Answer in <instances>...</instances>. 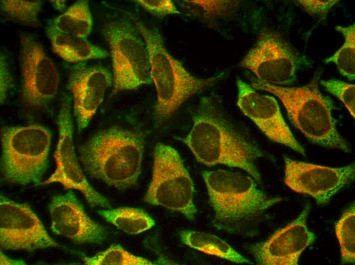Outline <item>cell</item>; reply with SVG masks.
Wrapping results in <instances>:
<instances>
[{"mask_svg":"<svg viewBox=\"0 0 355 265\" xmlns=\"http://www.w3.org/2000/svg\"><path fill=\"white\" fill-rule=\"evenodd\" d=\"M21 98L33 109L45 107L55 97L60 77L52 60L31 35L20 37Z\"/></svg>","mask_w":355,"mask_h":265,"instance_id":"cell-10","label":"cell"},{"mask_svg":"<svg viewBox=\"0 0 355 265\" xmlns=\"http://www.w3.org/2000/svg\"><path fill=\"white\" fill-rule=\"evenodd\" d=\"M43 2L40 0H1V9L9 17L30 25L38 23Z\"/></svg>","mask_w":355,"mask_h":265,"instance_id":"cell-25","label":"cell"},{"mask_svg":"<svg viewBox=\"0 0 355 265\" xmlns=\"http://www.w3.org/2000/svg\"><path fill=\"white\" fill-rule=\"evenodd\" d=\"M112 84V75L104 66L81 62L71 68L68 88L73 96V115L79 132L88 125Z\"/></svg>","mask_w":355,"mask_h":265,"instance_id":"cell-16","label":"cell"},{"mask_svg":"<svg viewBox=\"0 0 355 265\" xmlns=\"http://www.w3.org/2000/svg\"><path fill=\"white\" fill-rule=\"evenodd\" d=\"M52 135L46 127L33 124L5 126L1 129V170L4 180L36 186L48 164Z\"/></svg>","mask_w":355,"mask_h":265,"instance_id":"cell-6","label":"cell"},{"mask_svg":"<svg viewBox=\"0 0 355 265\" xmlns=\"http://www.w3.org/2000/svg\"><path fill=\"white\" fill-rule=\"evenodd\" d=\"M23 261L8 258L1 252V264H24Z\"/></svg>","mask_w":355,"mask_h":265,"instance_id":"cell-31","label":"cell"},{"mask_svg":"<svg viewBox=\"0 0 355 265\" xmlns=\"http://www.w3.org/2000/svg\"><path fill=\"white\" fill-rule=\"evenodd\" d=\"M134 23L148 52L151 77L157 92L154 121L159 126L189 98L215 84L222 74L203 78L192 75L168 52L157 28L148 26L137 19Z\"/></svg>","mask_w":355,"mask_h":265,"instance_id":"cell-4","label":"cell"},{"mask_svg":"<svg viewBox=\"0 0 355 265\" xmlns=\"http://www.w3.org/2000/svg\"><path fill=\"white\" fill-rule=\"evenodd\" d=\"M183 243L210 255L236 263L252 264L220 237L207 232L183 230L179 233Z\"/></svg>","mask_w":355,"mask_h":265,"instance_id":"cell-19","label":"cell"},{"mask_svg":"<svg viewBox=\"0 0 355 265\" xmlns=\"http://www.w3.org/2000/svg\"><path fill=\"white\" fill-rule=\"evenodd\" d=\"M0 245L3 250L28 252L60 247L29 205L16 202L3 194L0 196Z\"/></svg>","mask_w":355,"mask_h":265,"instance_id":"cell-12","label":"cell"},{"mask_svg":"<svg viewBox=\"0 0 355 265\" xmlns=\"http://www.w3.org/2000/svg\"><path fill=\"white\" fill-rule=\"evenodd\" d=\"M109 46L113 70L110 96L152 83L147 48L136 26L125 18L107 22L102 30Z\"/></svg>","mask_w":355,"mask_h":265,"instance_id":"cell-7","label":"cell"},{"mask_svg":"<svg viewBox=\"0 0 355 265\" xmlns=\"http://www.w3.org/2000/svg\"><path fill=\"white\" fill-rule=\"evenodd\" d=\"M303 9L310 15L324 20L333 7L339 1H297Z\"/></svg>","mask_w":355,"mask_h":265,"instance_id":"cell-29","label":"cell"},{"mask_svg":"<svg viewBox=\"0 0 355 265\" xmlns=\"http://www.w3.org/2000/svg\"><path fill=\"white\" fill-rule=\"evenodd\" d=\"M88 265H151L157 263L144 258L135 256L120 245L114 244L104 251L92 257H83Z\"/></svg>","mask_w":355,"mask_h":265,"instance_id":"cell-24","label":"cell"},{"mask_svg":"<svg viewBox=\"0 0 355 265\" xmlns=\"http://www.w3.org/2000/svg\"><path fill=\"white\" fill-rule=\"evenodd\" d=\"M335 29L343 35L344 42L333 56L326 58L324 62L334 63L343 76L353 81L355 71L354 23L347 26H337Z\"/></svg>","mask_w":355,"mask_h":265,"instance_id":"cell-22","label":"cell"},{"mask_svg":"<svg viewBox=\"0 0 355 265\" xmlns=\"http://www.w3.org/2000/svg\"><path fill=\"white\" fill-rule=\"evenodd\" d=\"M176 139L189 148L200 163L209 167L221 164L238 168L261 183L256 162L264 157V153L234 127L212 97L200 99L189 133Z\"/></svg>","mask_w":355,"mask_h":265,"instance_id":"cell-1","label":"cell"},{"mask_svg":"<svg viewBox=\"0 0 355 265\" xmlns=\"http://www.w3.org/2000/svg\"><path fill=\"white\" fill-rule=\"evenodd\" d=\"M284 181L293 191L309 195L325 205L338 191L354 179L355 166L331 168L297 161L285 156Z\"/></svg>","mask_w":355,"mask_h":265,"instance_id":"cell-13","label":"cell"},{"mask_svg":"<svg viewBox=\"0 0 355 265\" xmlns=\"http://www.w3.org/2000/svg\"><path fill=\"white\" fill-rule=\"evenodd\" d=\"M194 192L193 180L179 152L168 145L157 143L152 178L144 201L180 212L193 220L197 213Z\"/></svg>","mask_w":355,"mask_h":265,"instance_id":"cell-8","label":"cell"},{"mask_svg":"<svg viewBox=\"0 0 355 265\" xmlns=\"http://www.w3.org/2000/svg\"><path fill=\"white\" fill-rule=\"evenodd\" d=\"M59 140L54 157L55 172L38 185L59 182L67 189H75L85 196L91 207L111 208L109 201L89 183L78 161L73 143V120L70 97L65 95L57 118Z\"/></svg>","mask_w":355,"mask_h":265,"instance_id":"cell-9","label":"cell"},{"mask_svg":"<svg viewBox=\"0 0 355 265\" xmlns=\"http://www.w3.org/2000/svg\"><path fill=\"white\" fill-rule=\"evenodd\" d=\"M305 63L287 43L270 32H262L254 46L240 62L257 78L276 86L292 85L296 72Z\"/></svg>","mask_w":355,"mask_h":265,"instance_id":"cell-11","label":"cell"},{"mask_svg":"<svg viewBox=\"0 0 355 265\" xmlns=\"http://www.w3.org/2000/svg\"><path fill=\"white\" fill-rule=\"evenodd\" d=\"M13 79L5 55L1 52L0 56V101L3 104L9 91L13 87Z\"/></svg>","mask_w":355,"mask_h":265,"instance_id":"cell-30","label":"cell"},{"mask_svg":"<svg viewBox=\"0 0 355 265\" xmlns=\"http://www.w3.org/2000/svg\"><path fill=\"white\" fill-rule=\"evenodd\" d=\"M310 208L307 204L295 219L275 231L267 240L247 247L258 264H298L302 252L316 239L307 225Z\"/></svg>","mask_w":355,"mask_h":265,"instance_id":"cell-14","label":"cell"},{"mask_svg":"<svg viewBox=\"0 0 355 265\" xmlns=\"http://www.w3.org/2000/svg\"><path fill=\"white\" fill-rule=\"evenodd\" d=\"M53 51L68 62L81 63L109 56L107 50L85 38L62 33L49 23L46 30Z\"/></svg>","mask_w":355,"mask_h":265,"instance_id":"cell-18","label":"cell"},{"mask_svg":"<svg viewBox=\"0 0 355 265\" xmlns=\"http://www.w3.org/2000/svg\"><path fill=\"white\" fill-rule=\"evenodd\" d=\"M66 1H50L55 8L60 11L64 10L66 6Z\"/></svg>","mask_w":355,"mask_h":265,"instance_id":"cell-32","label":"cell"},{"mask_svg":"<svg viewBox=\"0 0 355 265\" xmlns=\"http://www.w3.org/2000/svg\"><path fill=\"white\" fill-rule=\"evenodd\" d=\"M321 71H317L307 85L286 87L251 79V86L277 96L284 105L294 125L311 142L320 146L350 151L346 141L338 131L332 112L335 108L329 97L319 89Z\"/></svg>","mask_w":355,"mask_h":265,"instance_id":"cell-5","label":"cell"},{"mask_svg":"<svg viewBox=\"0 0 355 265\" xmlns=\"http://www.w3.org/2000/svg\"><path fill=\"white\" fill-rule=\"evenodd\" d=\"M144 144L141 133L112 126L81 145L79 158L90 176L123 190L138 181Z\"/></svg>","mask_w":355,"mask_h":265,"instance_id":"cell-3","label":"cell"},{"mask_svg":"<svg viewBox=\"0 0 355 265\" xmlns=\"http://www.w3.org/2000/svg\"><path fill=\"white\" fill-rule=\"evenodd\" d=\"M196 8L197 14L205 18H214L224 14L232 8L234 2L225 0L185 1Z\"/></svg>","mask_w":355,"mask_h":265,"instance_id":"cell-27","label":"cell"},{"mask_svg":"<svg viewBox=\"0 0 355 265\" xmlns=\"http://www.w3.org/2000/svg\"><path fill=\"white\" fill-rule=\"evenodd\" d=\"M237 105L270 140L306 155L303 147L295 139L272 96L260 94L240 79L237 80Z\"/></svg>","mask_w":355,"mask_h":265,"instance_id":"cell-15","label":"cell"},{"mask_svg":"<svg viewBox=\"0 0 355 265\" xmlns=\"http://www.w3.org/2000/svg\"><path fill=\"white\" fill-rule=\"evenodd\" d=\"M214 212L213 224L229 233L253 235L266 211L283 198L259 189L252 177L224 170L202 172Z\"/></svg>","mask_w":355,"mask_h":265,"instance_id":"cell-2","label":"cell"},{"mask_svg":"<svg viewBox=\"0 0 355 265\" xmlns=\"http://www.w3.org/2000/svg\"><path fill=\"white\" fill-rule=\"evenodd\" d=\"M99 215L120 230L132 234L143 232L155 226V220L144 210L122 207L97 211Z\"/></svg>","mask_w":355,"mask_h":265,"instance_id":"cell-21","label":"cell"},{"mask_svg":"<svg viewBox=\"0 0 355 265\" xmlns=\"http://www.w3.org/2000/svg\"><path fill=\"white\" fill-rule=\"evenodd\" d=\"M134 2L146 11L158 17L181 14L171 0H136Z\"/></svg>","mask_w":355,"mask_h":265,"instance_id":"cell-28","label":"cell"},{"mask_svg":"<svg viewBox=\"0 0 355 265\" xmlns=\"http://www.w3.org/2000/svg\"><path fill=\"white\" fill-rule=\"evenodd\" d=\"M50 229L54 233L77 244H102L107 238L106 229L91 219L73 193L54 196L49 205Z\"/></svg>","mask_w":355,"mask_h":265,"instance_id":"cell-17","label":"cell"},{"mask_svg":"<svg viewBox=\"0 0 355 265\" xmlns=\"http://www.w3.org/2000/svg\"><path fill=\"white\" fill-rule=\"evenodd\" d=\"M335 231L341 254L342 264L355 262V204L352 203L335 225Z\"/></svg>","mask_w":355,"mask_h":265,"instance_id":"cell-23","label":"cell"},{"mask_svg":"<svg viewBox=\"0 0 355 265\" xmlns=\"http://www.w3.org/2000/svg\"><path fill=\"white\" fill-rule=\"evenodd\" d=\"M321 84L329 93L338 97L354 118L355 86L336 80L321 81Z\"/></svg>","mask_w":355,"mask_h":265,"instance_id":"cell-26","label":"cell"},{"mask_svg":"<svg viewBox=\"0 0 355 265\" xmlns=\"http://www.w3.org/2000/svg\"><path fill=\"white\" fill-rule=\"evenodd\" d=\"M49 23L60 32L86 39L93 27L88 1H77Z\"/></svg>","mask_w":355,"mask_h":265,"instance_id":"cell-20","label":"cell"}]
</instances>
